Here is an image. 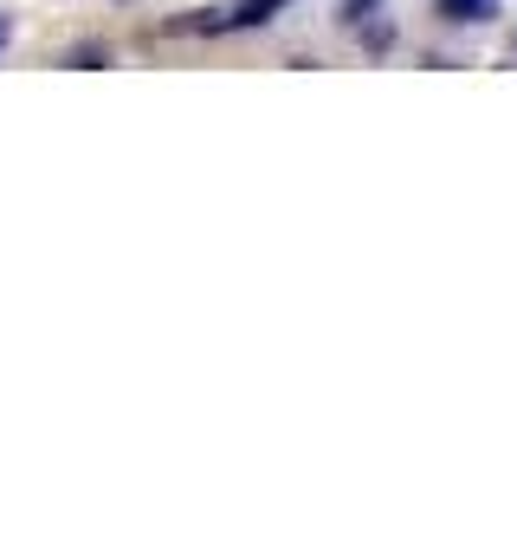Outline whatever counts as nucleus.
Here are the masks:
<instances>
[{
	"label": "nucleus",
	"mask_w": 517,
	"mask_h": 556,
	"mask_svg": "<svg viewBox=\"0 0 517 556\" xmlns=\"http://www.w3.org/2000/svg\"><path fill=\"white\" fill-rule=\"evenodd\" d=\"M291 0H234L227 7V33H253V26H272Z\"/></svg>",
	"instance_id": "f257e3e1"
},
{
	"label": "nucleus",
	"mask_w": 517,
	"mask_h": 556,
	"mask_svg": "<svg viewBox=\"0 0 517 556\" xmlns=\"http://www.w3.org/2000/svg\"><path fill=\"white\" fill-rule=\"evenodd\" d=\"M65 65H72V72H104V65H111V52H104V46H72V52H65Z\"/></svg>",
	"instance_id": "39448f33"
},
{
	"label": "nucleus",
	"mask_w": 517,
	"mask_h": 556,
	"mask_svg": "<svg viewBox=\"0 0 517 556\" xmlns=\"http://www.w3.org/2000/svg\"><path fill=\"white\" fill-rule=\"evenodd\" d=\"M0 46H7V13H0Z\"/></svg>",
	"instance_id": "423d86ee"
},
{
	"label": "nucleus",
	"mask_w": 517,
	"mask_h": 556,
	"mask_svg": "<svg viewBox=\"0 0 517 556\" xmlns=\"http://www.w3.org/2000/svg\"><path fill=\"white\" fill-rule=\"evenodd\" d=\"M363 52H369V59H382V52H394V20H382V13H376V20L363 26Z\"/></svg>",
	"instance_id": "20e7f679"
},
{
	"label": "nucleus",
	"mask_w": 517,
	"mask_h": 556,
	"mask_svg": "<svg viewBox=\"0 0 517 556\" xmlns=\"http://www.w3.org/2000/svg\"><path fill=\"white\" fill-rule=\"evenodd\" d=\"M433 7H440V20H453V26H486V20L505 13V0H433Z\"/></svg>",
	"instance_id": "f03ea898"
},
{
	"label": "nucleus",
	"mask_w": 517,
	"mask_h": 556,
	"mask_svg": "<svg viewBox=\"0 0 517 556\" xmlns=\"http://www.w3.org/2000/svg\"><path fill=\"white\" fill-rule=\"evenodd\" d=\"M376 13H382V0H337V26H350V33H363Z\"/></svg>",
	"instance_id": "7ed1b4c3"
}]
</instances>
